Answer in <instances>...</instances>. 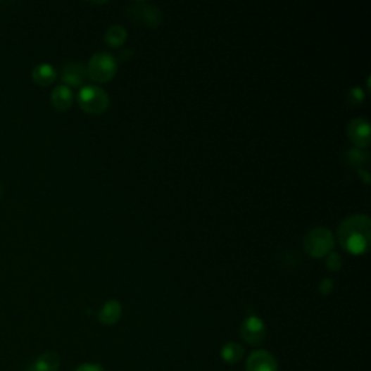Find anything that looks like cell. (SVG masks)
<instances>
[{"mask_svg": "<svg viewBox=\"0 0 371 371\" xmlns=\"http://www.w3.org/2000/svg\"><path fill=\"white\" fill-rule=\"evenodd\" d=\"M73 101H74V96H73L71 89L64 84L57 86L51 93V103L60 112L70 109L73 105Z\"/></svg>", "mask_w": 371, "mask_h": 371, "instance_id": "cell-13", "label": "cell"}, {"mask_svg": "<svg viewBox=\"0 0 371 371\" xmlns=\"http://www.w3.org/2000/svg\"><path fill=\"white\" fill-rule=\"evenodd\" d=\"M61 358L56 351L42 353L28 368V371H58Z\"/></svg>", "mask_w": 371, "mask_h": 371, "instance_id": "cell-11", "label": "cell"}, {"mask_svg": "<svg viewBox=\"0 0 371 371\" xmlns=\"http://www.w3.org/2000/svg\"><path fill=\"white\" fill-rule=\"evenodd\" d=\"M86 71H87V77L94 83H101V84L108 83L116 76L118 61L112 54L106 51L96 53L89 60Z\"/></svg>", "mask_w": 371, "mask_h": 371, "instance_id": "cell-3", "label": "cell"}, {"mask_svg": "<svg viewBox=\"0 0 371 371\" xmlns=\"http://www.w3.org/2000/svg\"><path fill=\"white\" fill-rule=\"evenodd\" d=\"M56 79H57V71L51 64H48V63L38 64L32 70V80L38 86H42V87L51 86L56 82Z\"/></svg>", "mask_w": 371, "mask_h": 371, "instance_id": "cell-12", "label": "cell"}, {"mask_svg": "<svg viewBox=\"0 0 371 371\" xmlns=\"http://www.w3.org/2000/svg\"><path fill=\"white\" fill-rule=\"evenodd\" d=\"M87 79L86 67L82 63H68L63 67L61 80L67 87H79Z\"/></svg>", "mask_w": 371, "mask_h": 371, "instance_id": "cell-9", "label": "cell"}, {"mask_svg": "<svg viewBox=\"0 0 371 371\" xmlns=\"http://www.w3.org/2000/svg\"><path fill=\"white\" fill-rule=\"evenodd\" d=\"M127 16H130L135 22L144 23L148 28H157L163 22L161 11L151 4L145 2H134L127 8Z\"/></svg>", "mask_w": 371, "mask_h": 371, "instance_id": "cell-5", "label": "cell"}, {"mask_svg": "<svg viewBox=\"0 0 371 371\" xmlns=\"http://www.w3.org/2000/svg\"><path fill=\"white\" fill-rule=\"evenodd\" d=\"M335 245V237L331 229L325 227H316L310 229L303 239V249L312 258H325Z\"/></svg>", "mask_w": 371, "mask_h": 371, "instance_id": "cell-2", "label": "cell"}, {"mask_svg": "<svg viewBox=\"0 0 371 371\" xmlns=\"http://www.w3.org/2000/svg\"><path fill=\"white\" fill-rule=\"evenodd\" d=\"M364 96L365 93L361 87H353L347 94V101L351 106H358L364 102Z\"/></svg>", "mask_w": 371, "mask_h": 371, "instance_id": "cell-17", "label": "cell"}, {"mask_svg": "<svg viewBox=\"0 0 371 371\" xmlns=\"http://www.w3.org/2000/svg\"><path fill=\"white\" fill-rule=\"evenodd\" d=\"M120 316H122V305L115 299L105 302V305L101 308V310H99V313H97V317H99V320H101V324L108 325V327L118 324Z\"/></svg>", "mask_w": 371, "mask_h": 371, "instance_id": "cell-10", "label": "cell"}, {"mask_svg": "<svg viewBox=\"0 0 371 371\" xmlns=\"http://www.w3.org/2000/svg\"><path fill=\"white\" fill-rule=\"evenodd\" d=\"M245 354V350L241 344L238 342H227L224 347L220 348V357L224 358L228 364H237L242 360Z\"/></svg>", "mask_w": 371, "mask_h": 371, "instance_id": "cell-15", "label": "cell"}, {"mask_svg": "<svg viewBox=\"0 0 371 371\" xmlns=\"http://www.w3.org/2000/svg\"><path fill=\"white\" fill-rule=\"evenodd\" d=\"M76 371H105V370L101 365H99V364L87 363V364H82Z\"/></svg>", "mask_w": 371, "mask_h": 371, "instance_id": "cell-20", "label": "cell"}, {"mask_svg": "<svg viewBox=\"0 0 371 371\" xmlns=\"http://www.w3.org/2000/svg\"><path fill=\"white\" fill-rule=\"evenodd\" d=\"M127 38H128V31L125 30V27H122V25H116V23L111 25L108 31L105 32V41L112 48L122 46L125 44Z\"/></svg>", "mask_w": 371, "mask_h": 371, "instance_id": "cell-14", "label": "cell"}, {"mask_svg": "<svg viewBox=\"0 0 371 371\" xmlns=\"http://www.w3.org/2000/svg\"><path fill=\"white\" fill-rule=\"evenodd\" d=\"M325 264L329 271H339L342 267V257L338 253H329L325 257Z\"/></svg>", "mask_w": 371, "mask_h": 371, "instance_id": "cell-18", "label": "cell"}, {"mask_svg": "<svg viewBox=\"0 0 371 371\" xmlns=\"http://www.w3.org/2000/svg\"><path fill=\"white\" fill-rule=\"evenodd\" d=\"M239 334L246 344L250 345L263 344L267 337V328L264 320L257 315L246 316L239 327Z\"/></svg>", "mask_w": 371, "mask_h": 371, "instance_id": "cell-6", "label": "cell"}, {"mask_svg": "<svg viewBox=\"0 0 371 371\" xmlns=\"http://www.w3.org/2000/svg\"><path fill=\"white\" fill-rule=\"evenodd\" d=\"M334 289H335V283H334L332 279L327 277V279L320 280V283H319V293L320 294L328 296V294H331L334 291Z\"/></svg>", "mask_w": 371, "mask_h": 371, "instance_id": "cell-19", "label": "cell"}, {"mask_svg": "<svg viewBox=\"0 0 371 371\" xmlns=\"http://www.w3.org/2000/svg\"><path fill=\"white\" fill-rule=\"evenodd\" d=\"M345 161H347L350 167L360 168L364 163H367V154L363 150H358V148H351L345 154Z\"/></svg>", "mask_w": 371, "mask_h": 371, "instance_id": "cell-16", "label": "cell"}, {"mask_svg": "<svg viewBox=\"0 0 371 371\" xmlns=\"http://www.w3.org/2000/svg\"><path fill=\"white\" fill-rule=\"evenodd\" d=\"M245 368L246 371H279V363L271 353L258 350L246 358Z\"/></svg>", "mask_w": 371, "mask_h": 371, "instance_id": "cell-8", "label": "cell"}, {"mask_svg": "<svg viewBox=\"0 0 371 371\" xmlns=\"http://www.w3.org/2000/svg\"><path fill=\"white\" fill-rule=\"evenodd\" d=\"M79 105L89 115H101L109 108V96L99 86H84L79 92Z\"/></svg>", "mask_w": 371, "mask_h": 371, "instance_id": "cell-4", "label": "cell"}, {"mask_svg": "<svg viewBox=\"0 0 371 371\" xmlns=\"http://www.w3.org/2000/svg\"><path fill=\"white\" fill-rule=\"evenodd\" d=\"M347 135L358 150L370 145V123L365 118H354L347 127Z\"/></svg>", "mask_w": 371, "mask_h": 371, "instance_id": "cell-7", "label": "cell"}, {"mask_svg": "<svg viewBox=\"0 0 371 371\" xmlns=\"http://www.w3.org/2000/svg\"><path fill=\"white\" fill-rule=\"evenodd\" d=\"M337 237L339 245L345 251L353 256H363L368 250L371 239L370 218L363 213L345 218L341 222Z\"/></svg>", "mask_w": 371, "mask_h": 371, "instance_id": "cell-1", "label": "cell"}]
</instances>
